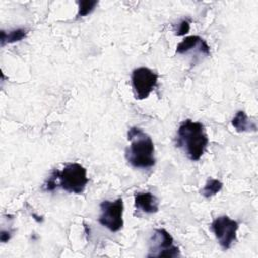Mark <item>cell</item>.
<instances>
[{"mask_svg": "<svg viewBox=\"0 0 258 258\" xmlns=\"http://www.w3.org/2000/svg\"><path fill=\"white\" fill-rule=\"evenodd\" d=\"M131 81L135 98L144 100L156 87L158 75L146 67H139L133 70Z\"/></svg>", "mask_w": 258, "mask_h": 258, "instance_id": "7", "label": "cell"}, {"mask_svg": "<svg viewBox=\"0 0 258 258\" xmlns=\"http://www.w3.org/2000/svg\"><path fill=\"white\" fill-rule=\"evenodd\" d=\"M56 178V186L70 194L81 195L89 182L87 169L77 162L67 163L61 171H52Z\"/></svg>", "mask_w": 258, "mask_h": 258, "instance_id": "3", "label": "cell"}, {"mask_svg": "<svg viewBox=\"0 0 258 258\" xmlns=\"http://www.w3.org/2000/svg\"><path fill=\"white\" fill-rule=\"evenodd\" d=\"M135 209L144 214H154L158 212L159 204L157 198L149 192H136L134 196Z\"/></svg>", "mask_w": 258, "mask_h": 258, "instance_id": "9", "label": "cell"}, {"mask_svg": "<svg viewBox=\"0 0 258 258\" xmlns=\"http://www.w3.org/2000/svg\"><path fill=\"white\" fill-rule=\"evenodd\" d=\"M101 214L99 223L111 232H118L123 228V211L124 205L122 198L115 201H103L100 204Z\"/></svg>", "mask_w": 258, "mask_h": 258, "instance_id": "5", "label": "cell"}, {"mask_svg": "<svg viewBox=\"0 0 258 258\" xmlns=\"http://www.w3.org/2000/svg\"><path fill=\"white\" fill-rule=\"evenodd\" d=\"M238 228V222L226 215L217 217L211 224V230L223 250H229L232 247L237 239Z\"/></svg>", "mask_w": 258, "mask_h": 258, "instance_id": "6", "label": "cell"}, {"mask_svg": "<svg viewBox=\"0 0 258 258\" xmlns=\"http://www.w3.org/2000/svg\"><path fill=\"white\" fill-rule=\"evenodd\" d=\"M78 5H79V9H78V13H77V18H80V17H84V16L90 14L95 9V7L98 5V1L83 0V1H79Z\"/></svg>", "mask_w": 258, "mask_h": 258, "instance_id": "13", "label": "cell"}, {"mask_svg": "<svg viewBox=\"0 0 258 258\" xmlns=\"http://www.w3.org/2000/svg\"><path fill=\"white\" fill-rule=\"evenodd\" d=\"M147 257H169L180 255L179 249L174 245L172 236L165 229H155L148 241Z\"/></svg>", "mask_w": 258, "mask_h": 258, "instance_id": "4", "label": "cell"}, {"mask_svg": "<svg viewBox=\"0 0 258 258\" xmlns=\"http://www.w3.org/2000/svg\"><path fill=\"white\" fill-rule=\"evenodd\" d=\"M189 28H190V24H189V21L184 19L182 21L179 22L178 26H177V29L175 30V34L177 36H181V35H184L186 34L188 31H189Z\"/></svg>", "mask_w": 258, "mask_h": 258, "instance_id": "14", "label": "cell"}, {"mask_svg": "<svg viewBox=\"0 0 258 258\" xmlns=\"http://www.w3.org/2000/svg\"><path fill=\"white\" fill-rule=\"evenodd\" d=\"M11 238V232L10 231H5V230H2L1 231V235H0V240L2 243H5V242H8Z\"/></svg>", "mask_w": 258, "mask_h": 258, "instance_id": "15", "label": "cell"}, {"mask_svg": "<svg viewBox=\"0 0 258 258\" xmlns=\"http://www.w3.org/2000/svg\"><path fill=\"white\" fill-rule=\"evenodd\" d=\"M223 188V183L216 178H209L205 184V186L201 189V195L205 198L209 199L218 192L221 191Z\"/></svg>", "mask_w": 258, "mask_h": 258, "instance_id": "12", "label": "cell"}, {"mask_svg": "<svg viewBox=\"0 0 258 258\" xmlns=\"http://www.w3.org/2000/svg\"><path fill=\"white\" fill-rule=\"evenodd\" d=\"M130 145L125 150L127 161L135 168H150L155 164L154 143L141 128L131 127L127 132Z\"/></svg>", "mask_w": 258, "mask_h": 258, "instance_id": "1", "label": "cell"}, {"mask_svg": "<svg viewBox=\"0 0 258 258\" xmlns=\"http://www.w3.org/2000/svg\"><path fill=\"white\" fill-rule=\"evenodd\" d=\"M191 49H197L199 52L205 54V55H210V46L208 43L200 36L198 35H189L184 37L176 46V53L178 54H183Z\"/></svg>", "mask_w": 258, "mask_h": 258, "instance_id": "8", "label": "cell"}, {"mask_svg": "<svg viewBox=\"0 0 258 258\" xmlns=\"http://www.w3.org/2000/svg\"><path fill=\"white\" fill-rule=\"evenodd\" d=\"M0 42L1 46H4L6 43H14L22 40L27 35V29L25 28H15L8 32L1 30L0 32Z\"/></svg>", "mask_w": 258, "mask_h": 258, "instance_id": "11", "label": "cell"}, {"mask_svg": "<svg viewBox=\"0 0 258 258\" xmlns=\"http://www.w3.org/2000/svg\"><path fill=\"white\" fill-rule=\"evenodd\" d=\"M209 139L201 122L186 119L180 123L176 134V146L181 148L188 159L199 160L206 151Z\"/></svg>", "mask_w": 258, "mask_h": 258, "instance_id": "2", "label": "cell"}, {"mask_svg": "<svg viewBox=\"0 0 258 258\" xmlns=\"http://www.w3.org/2000/svg\"><path fill=\"white\" fill-rule=\"evenodd\" d=\"M231 123L238 132H250L257 130L256 124L248 118L244 111H238L232 119Z\"/></svg>", "mask_w": 258, "mask_h": 258, "instance_id": "10", "label": "cell"}]
</instances>
